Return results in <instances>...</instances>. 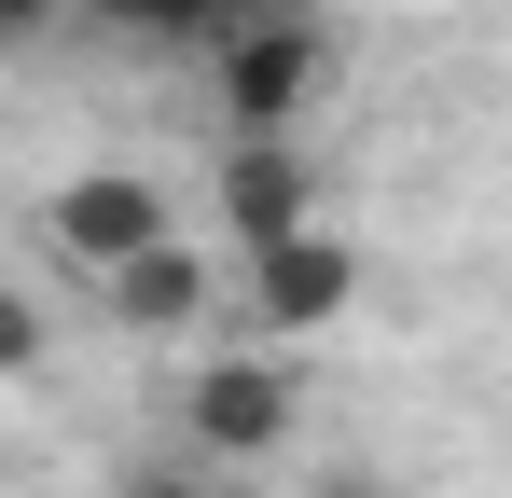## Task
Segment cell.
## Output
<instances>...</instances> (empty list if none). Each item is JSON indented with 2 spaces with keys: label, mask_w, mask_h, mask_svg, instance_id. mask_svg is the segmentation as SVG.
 Instances as JSON below:
<instances>
[{
  "label": "cell",
  "mask_w": 512,
  "mask_h": 498,
  "mask_svg": "<svg viewBox=\"0 0 512 498\" xmlns=\"http://www.w3.org/2000/svg\"><path fill=\"white\" fill-rule=\"evenodd\" d=\"M319 97H333V28H319L305 0H277V14H250V28L208 42V111H222V139H305Z\"/></svg>",
  "instance_id": "obj_1"
},
{
  "label": "cell",
  "mask_w": 512,
  "mask_h": 498,
  "mask_svg": "<svg viewBox=\"0 0 512 498\" xmlns=\"http://www.w3.org/2000/svg\"><path fill=\"white\" fill-rule=\"evenodd\" d=\"M305 429V374L277 360V346H194V374H180V443L208 457V471H250Z\"/></svg>",
  "instance_id": "obj_2"
},
{
  "label": "cell",
  "mask_w": 512,
  "mask_h": 498,
  "mask_svg": "<svg viewBox=\"0 0 512 498\" xmlns=\"http://www.w3.org/2000/svg\"><path fill=\"white\" fill-rule=\"evenodd\" d=\"M346 305H360V236H333V222H291V236L236 249V291H222V319L263 332V346H319Z\"/></svg>",
  "instance_id": "obj_3"
},
{
  "label": "cell",
  "mask_w": 512,
  "mask_h": 498,
  "mask_svg": "<svg viewBox=\"0 0 512 498\" xmlns=\"http://www.w3.org/2000/svg\"><path fill=\"white\" fill-rule=\"evenodd\" d=\"M42 236H56L70 277H111V263H139L153 236H180V194H167V180H139V166H84V180L42 194Z\"/></svg>",
  "instance_id": "obj_4"
},
{
  "label": "cell",
  "mask_w": 512,
  "mask_h": 498,
  "mask_svg": "<svg viewBox=\"0 0 512 498\" xmlns=\"http://www.w3.org/2000/svg\"><path fill=\"white\" fill-rule=\"evenodd\" d=\"M291 222H319L305 139H222V166H208V236H222V249H263V236H291Z\"/></svg>",
  "instance_id": "obj_5"
},
{
  "label": "cell",
  "mask_w": 512,
  "mask_h": 498,
  "mask_svg": "<svg viewBox=\"0 0 512 498\" xmlns=\"http://www.w3.org/2000/svg\"><path fill=\"white\" fill-rule=\"evenodd\" d=\"M97 305H111L125 332H153V346H194V332L222 319V263H208L194 236H153L139 263H111V277H97Z\"/></svg>",
  "instance_id": "obj_6"
},
{
  "label": "cell",
  "mask_w": 512,
  "mask_h": 498,
  "mask_svg": "<svg viewBox=\"0 0 512 498\" xmlns=\"http://www.w3.org/2000/svg\"><path fill=\"white\" fill-rule=\"evenodd\" d=\"M70 28H111V42H139V56H208V42H222L208 0H70Z\"/></svg>",
  "instance_id": "obj_7"
},
{
  "label": "cell",
  "mask_w": 512,
  "mask_h": 498,
  "mask_svg": "<svg viewBox=\"0 0 512 498\" xmlns=\"http://www.w3.org/2000/svg\"><path fill=\"white\" fill-rule=\"evenodd\" d=\"M28 360H42V305H28V291H14V277H0V388H14V374H28Z\"/></svg>",
  "instance_id": "obj_8"
},
{
  "label": "cell",
  "mask_w": 512,
  "mask_h": 498,
  "mask_svg": "<svg viewBox=\"0 0 512 498\" xmlns=\"http://www.w3.org/2000/svg\"><path fill=\"white\" fill-rule=\"evenodd\" d=\"M56 28H70V0H0V56H42Z\"/></svg>",
  "instance_id": "obj_9"
},
{
  "label": "cell",
  "mask_w": 512,
  "mask_h": 498,
  "mask_svg": "<svg viewBox=\"0 0 512 498\" xmlns=\"http://www.w3.org/2000/svg\"><path fill=\"white\" fill-rule=\"evenodd\" d=\"M208 485V457H194V443H180V457H153V471H125V498H194Z\"/></svg>",
  "instance_id": "obj_10"
},
{
  "label": "cell",
  "mask_w": 512,
  "mask_h": 498,
  "mask_svg": "<svg viewBox=\"0 0 512 498\" xmlns=\"http://www.w3.org/2000/svg\"><path fill=\"white\" fill-rule=\"evenodd\" d=\"M305 498H388V485H374V471H333V485H305Z\"/></svg>",
  "instance_id": "obj_11"
},
{
  "label": "cell",
  "mask_w": 512,
  "mask_h": 498,
  "mask_svg": "<svg viewBox=\"0 0 512 498\" xmlns=\"http://www.w3.org/2000/svg\"><path fill=\"white\" fill-rule=\"evenodd\" d=\"M250 14H277V0H208V28H250Z\"/></svg>",
  "instance_id": "obj_12"
},
{
  "label": "cell",
  "mask_w": 512,
  "mask_h": 498,
  "mask_svg": "<svg viewBox=\"0 0 512 498\" xmlns=\"http://www.w3.org/2000/svg\"><path fill=\"white\" fill-rule=\"evenodd\" d=\"M194 498H263V485H250V471H208V485H194Z\"/></svg>",
  "instance_id": "obj_13"
}]
</instances>
